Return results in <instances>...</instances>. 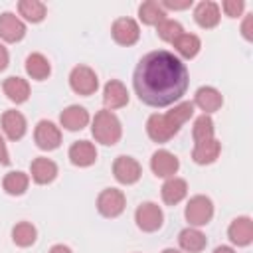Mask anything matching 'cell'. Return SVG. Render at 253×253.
I'll use <instances>...</instances> for the list:
<instances>
[{"label": "cell", "instance_id": "obj_14", "mask_svg": "<svg viewBox=\"0 0 253 253\" xmlns=\"http://www.w3.org/2000/svg\"><path fill=\"white\" fill-rule=\"evenodd\" d=\"M69 160L73 166H79V168H87L91 164H95L97 160V148L93 142L89 140H77L69 146Z\"/></svg>", "mask_w": 253, "mask_h": 253}, {"label": "cell", "instance_id": "obj_37", "mask_svg": "<svg viewBox=\"0 0 253 253\" xmlns=\"http://www.w3.org/2000/svg\"><path fill=\"white\" fill-rule=\"evenodd\" d=\"M0 164H4V166H8V164H10L8 148H6V142H4V138H2V134H0Z\"/></svg>", "mask_w": 253, "mask_h": 253}, {"label": "cell", "instance_id": "obj_31", "mask_svg": "<svg viewBox=\"0 0 253 253\" xmlns=\"http://www.w3.org/2000/svg\"><path fill=\"white\" fill-rule=\"evenodd\" d=\"M192 136H194V142H202V140L213 138V121H211L210 115H202V117H198L194 121Z\"/></svg>", "mask_w": 253, "mask_h": 253}, {"label": "cell", "instance_id": "obj_25", "mask_svg": "<svg viewBox=\"0 0 253 253\" xmlns=\"http://www.w3.org/2000/svg\"><path fill=\"white\" fill-rule=\"evenodd\" d=\"M26 73L32 79H36V81H43V79L49 77L51 65H49V61H47L45 55H42V53H30L28 59H26Z\"/></svg>", "mask_w": 253, "mask_h": 253}, {"label": "cell", "instance_id": "obj_16", "mask_svg": "<svg viewBox=\"0 0 253 253\" xmlns=\"http://www.w3.org/2000/svg\"><path fill=\"white\" fill-rule=\"evenodd\" d=\"M194 105L200 107L204 111V115H210V113H215L221 109L223 105V97L221 93L215 89V87H200L194 95Z\"/></svg>", "mask_w": 253, "mask_h": 253}, {"label": "cell", "instance_id": "obj_33", "mask_svg": "<svg viewBox=\"0 0 253 253\" xmlns=\"http://www.w3.org/2000/svg\"><path fill=\"white\" fill-rule=\"evenodd\" d=\"M168 115H170V119L176 123V125H184L186 121H190V117L194 115V103H190V101H184V103H178L172 111H168Z\"/></svg>", "mask_w": 253, "mask_h": 253}, {"label": "cell", "instance_id": "obj_21", "mask_svg": "<svg viewBox=\"0 0 253 253\" xmlns=\"http://www.w3.org/2000/svg\"><path fill=\"white\" fill-rule=\"evenodd\" d=\"M221 152V144L217 138H210V140H202V142H196L194 144V150H192V160L196 164H211L217 160Z\"/></svg>", "mask_w": 253, "mask_h": 253}, {"label": "cell", "instance_id": "obj_30", "mask_svg": "<svg viewBox=\"0 0 253 253\" xmlns=\"http://www.w3.org/2000/svg\"><path fill=\"white\" fill-rule=\"evenodd\" d=\"M36 237H38V231L36 227L30 223V221H20L12 227V241L18 245V247H30L36 243Z\"/></svg>", "mask_w": 253, "mask_h": 253}, {"label": "cell", "instance_id": "obj_35", "mask_svg": "<svg viewBox=\"0 0 253 253\" xmlns=\"http://www.w3.org/2000/svg\"><path fill=\"white\" fill-rule=\"evenodd\" d=\"M241 34L247 42H253V14H247L241 24Z\"/></svg>", "mask_w": 253, "mask_h": 253}, {"label": "cell", "instance_id": "obj_3", "mask_svg": "<svg viewBox=\"0 0 253 253\" xmlns=\"http://www.w3.org/2000/svg\"><path fill=\"white\" fill-rule=\"evenodd\" d=\"M178 130H180V125H176V123L170 119L168 113H166V115L154 113V115H150L148 121H146V132H148V136H150L154 142H168L174 134H178Z\"/></svg>", "mask_w": 253, "mask_h": 253}, {"label": "cell", "instance_id": "obj_13", "mask_svg": "<svg viewBox=\"0 0 253 253\" xmlns=\"http://www.w3.org/2000/svg\"><path fill=\"white\" fill-rule=\"evenodd\" d=\"M150 168L158 178H172L180 168V160L168 150H156L150 158Z\"/></svg>", "mask_w": 253, "mask_h": 253}, {"label": "cell", "instance_id": "obj_41", "mask_svg": "<svg viewBox=\"0 0 253 253\" xmlns=\"http://www.w3.org/2000/svg\"><path fill=\"white\" fill-rule=\"evenodd\" d=\"M162 253H182L180 249H172V247H168V249H164Z\"/></svg>", "mask_w": 253, "mask_h": 253}, {"label": "cell", "instance_id": "obj_36", "mask_svg": "<svg viewBox=\"0 0 253 253\" xmlns=\"http://www.w3.org/2000/svg\"><path fill=\"white\" fill-rule=\"evenodd\" d=\"M160 6L164 10H186L192 6V0H184V2H174V0H162Z\"/></svg>", "mask_w": 253, "mask_h": 253}, {"label": "cell", "instance_id": "obj_11", "mask_svg": "<svg viewBox=\"0 0 253 253\" xmlns=\"http://www.w3.org/2000/svg\"><path fill=\"white\" fill-rule=\"evenodd\" d=\"M227 237L237 247H247L253 241V221L247 215L235 217L227 227Z\"/></svg>", "mask_w": 253, "mask_h": 253}, {"label": "cell", "instance_id": "obj_4", "mask_svg": "<svg viewBox=\"0 0 253 253\" xmlns=\"http://www.w3.org/2000/svg\"><path fill=\"white\" fill-rule=\"evenodd\" d=\"M184 215H186L190 225H196V227L206 225L213 217V204H211V200L208 196H202V194L194 196V198H190Z\"/></svg>", "mask_w": 253, "mask_h": 253}, {"label": "cell", "instance_id": "obj_29", "mask_svg": "<svg viewBox=\"0 0 253 253\" xmlns=\"http://www.w3.org/2000/svg\"><path fill=\"white\" fill-rule=\"evenodd\" d=\"M28 184H30V176L20 170L8 172L2 180V186H4L6 194H10V196H22L28 190Z\"/></svg>", "mask_w": 253, "mask_h": 253}, {"label": "cell", "instance_id": "obj_9", "mask_svg": "<svg viewBox=\"0 0 253 253\" xmlns=\"http://www.w3.org/2000/svg\"><path fill=\"white\" fill-rule=\"evenodd\" d=\"M34 140L42 150H55L61 144V130L51 121H40L34 130Z\"/></svg>", "mask_w": 253, "mask_h": 253}, {"label": "cell", "instance_id": "obj_28", "mask_svg": "<svg viewBox=\"0 0 253 253\" xmlns=\"http://www.w3.org/2000/svg\"><path fill=\"white\" fill-rule=\"evenodd\" d=\"M18 12H20V16L24 20H28L32 24H38V22H42L45 18L47 8L40 0H20L18 2Z\"/></svg>", "mask_w": 253, "mask_h": 253}, {"label": "cell", "instance_id": "obj_6", "mask_svg": "<svg viewBox=\"0 0 253 253\" xmlns=\"http://www.w3.org/2000/svg\"><path fill=\"white\" fill-rule=\"evenodd\" d=\"M69 87L77 93V95H93L99 87V79L97 73L87 67V65H77L71 69L69 73Z\"/></svg>", "mask_w": 253, "mask_h": 253}, {"label": "cell", "instance_id": "obj_8", "mask_svg": "<svg viewBox=\"0 0 253 253\" xmlns=\"http://www.w3.org/2000/svg\"><path fill=\"white\" fill-rule=\"evenodd\" d=\"M113 174H115L117 182H121L125 186H130V184L140 180L142 166L132 156H117L115 162H113Z\"/></svg>", "mask_w": 253, "mask_h": 253}, {"label": "cell", "instance_id": "obj_15", "mask_svg": "<svg viewBox=\"0 0 253 253\" xmlns=\"http://www.w3.org/2000/svg\"><path fill=\"white\" fill-rule=\"evenodd\" d=\"M219 18H221L219 16V6L211 0H204V2L196 4V8H194V20L204 30L215 28L219 24Z\"/></svg>", "mask_w": 253, "mask_h": 253}, {"label": "cell", "instance_id": "obj_39", "mask_svg": "<svg viewBox=\"0 0 253 253\" xmlns=\"http://www.w3.org/2000/svg\"><path fill=\"white\" fill-rule=\"evenodd\" d=\"M49 253H73L67 245H61V243H57V245H53L51 249H49Z\"/></svg>", "mask_w": 253, "mask_h": 253}, {"label": "cell", "instance_id": "obj_5", "mask_svg": "<svg viewBox=\"0 0 253 253\" xmlns=\"http://www.w3.org/2000/svg\"><path fill=\"white\" fill-rule=\"evenodd\" d=\"M125 206H126V198L121 190L117 188H105L99 198H97V210L103 217H119L123 211H125Z\"/></svg>", "mask_w": 253, "mask_h": 253}, {"label": "cell", "instance_id": "obj_34", "mask_svg": "<svg viewBox=\"0 0 253 253\" xmlns=\"http://www.w3.org/2000/svg\"><path fill=\"white\" fill-rule=\"evenodd\" d=\"M243 8H245L243 0H223V2H221V10H223L225 16H229V18H237V16H241Z\"/></svg>", "mask_w": 253, "mask_h": 253}, {"label": "cell", "instance_id": "obj_26", "mask_svg": "<svg viewBox=\"0 0 253 253\" xmlns=\"http://www.w3.org/2000/svg\"><path fill=\"white\" fill-rule=\"evenodd\" d=\"M138 18L146 26H158L162 20H166V10L156 0H146L138 6Z\"/></svg>", "mask_w": 253, "mask_h": 253}, {"label": "cell", "instance_id": "obj_23", "mask_svg": "<svg viewBox=\"0 0 253 253\" xmlns=\"http://www.w3.org/2000/svg\"><path fill=\"white\" fill-rule=\"evenodd\" d=\"M178 243H180L182 251H186V253H202L206 249V245H208V239L200 229L186 227V229L180 231Z\"/></svg>", "mask_w": 253, "mask_h": 253}, {"label": "cell", "instance_id": "obj_24", "mask_svg": "<svg viewBox=\"0 0 253 253\" xmlns=\"http://www.w3.org/2000/svg\"><path fill=\"white\" fill-rule=\"evenodd\" d=\"M2 89H4V95L16 105L28 101V97H30V83L26 79H22V77H16V75L4 79Z\"/></svg>", "mask_w": 253, "mask_h": 253}, {"label": "cell", "instance_id": "obj_17", "mask_svg": "<svg viewBox=\"0 0 253 253\" xmlns=\"http://www.w3.org/2000/svg\"><path fill=\"white\" fill-rule=\"evenodd\" d=\"M103 103H105L107 111L125 107V105L128 103V91H126V87H125L121 81L111 79V81L105 85V89H103Z\"/></svg>", "mask_w": 253, "mask_h": 253}, {"label": "cell", "instance_id": "obj_27", "mask_svg": "<svg viewBox=\"0 0 253 253\" xmlns=\"http://www.w3.org/2000/svg\"><path fill=\"white\" fill-rule=\"evenodd\" d=\"M174 49L184 57V59H192V57H196L198 55V51H200V47H202V42H200V38L196 36V34H182V36H178L174 42Z\"/></svg>", "mask_w": 253, "mask_h": 253}, {"label": "cell", "instance_id": "obj_19", "mask_svg": "<svg viewBox=\"0 0 253 253\" xmlns=\"http://www.w3.org/2000/svg\"><path fill=\"white\" fill-rule=\"evenodd\" d=\"M26 119L20 111H14V109H8L4 111L2 115V130L6 132V136L10 140H20L24 134H26Z\"/></svg>", "mask_w": 253, "mask_h": 253}, {"label": "cell", "instance_id": "obj_22", "mask_svg": "<svg viewBox=\"0 0 253 253\" xmlns=\"http://www.w3.org/2000/svg\"><path fill=\"white\" fill-rule=\"evenodd\" d=\"M160 194H162L164 204L176 206V204H180V202L186 198V194H188V182H186L184 178L172 176V178H168V180L164 182Z\"/></svg>", "mask_w": 253, "mask_h": 253}, {"label": "cell", "instance_id": "obj_7", "mask_svg": "<svg viewBox=\"0 0 253 253\" xmlns=\"http://www.w3.org/2000/svg\"><path fill=\"white\" fill-rule=\"evenodd\" d=\"M134 221H136L138 229H142L146 233H152V231H156V229L162 227L164 213L158 208V204H154V202H142L136 208V211H134Z\"/></svg>", "mask_w": 253, "mask_h": 253}, {"label": "cell", "instance_id": "obj_20", "mask_svg": "<svg viewBox=\"0 0 253 253\" xmlns=\"http://www.w3.org/2000/svg\"><path fill=\"white\" fill-rule=\"evenodd\" d=\"M30 172H32V180L36 184H49L57 176V164L53 160H49V158L38 156V158L32 160Z\"/></svg>", "mask_w": 253, "mask_h": 253}, {"label": "cell", "instance_id": "obj_32", "mask_svg": "<svg viewBox=\"0 0 253 253\" xmlns=\"http://www.w3.org/2000/svg\"><path fill=\"white\" fill-rule=\"evenodd\" d=\"M156 34H158V38L160 40H164V42H174L178 36H182L184 34V28H182V24L180 22H176V20H162L158 26H156Z\"/></svg>", "mask_w": 253, "mask_h": 253}, {"label": "cell", "instance_id": "obj_12", "mask_svg": "<svg viewBox=\"0 0 253 253\" xmlns=\"http://www.w3.org/2000/svg\"><path fill=\"white\" fill-rule=\"evenodd\" d=\"M26 36V24L12 12L0 14V38L8 43H16Z\"/></svg>", "mask_w": 253, "mask_h": 253}, {"label": "cell", "instance_id": "obj_38", "mask_svg": "<svg viewBox=\"0 0 253 253\" xmlns=\"http://www.w3.org/2000/svg\"><path fill=\"white\" fill-rule=\"evenodd\" d=\"M8 61H10V55H8V49L0 43V71H4L8 67Z\"/></svg>", "mask_w": 253, "mask_h": 253}, {"label": "cell", "instance_id": "obj_40", "mask_svg": "<svg viewBox=\"0 0 253 253\" xmlns=\"http://www.w3.org/2000/svg\"><path fill=\"white\" fill-rule=\"evenodd\" d=\"M213 253H235V249H231V247H227V245H219V247L213 249Z\"/></svg>", "mask_w": 253, "mask_h": 253}, {"label": "cell", "instance_id": "obj_2", "mask_svg": "<svg viewBox=\"0 0 253 253\" xmlns=\"http://www.w3.org/2000/svg\"><path fill=\"white\" fill-rule=\"evenodd\" d=\"M91 132H93V138L105 146H113L121 140V134H123V126H121V121L117 119L115 113L103 109V111H97L95 117H93V123H91Z\"/></svg>", "mask_w": 253, "mask_h": 253}, {"label": "cell", "instance_id": "obj_10", "mask_svg": "<svg viewBox=\"0 0 253 253\" xmlns=\"http://www.w3.org/2000/svg\"><path fill=\"white\" fill-rule=\"evenodd\" d=\"M111 36L119 45H134L140 38V28L132 18H119L113 22Z\"/></svg>", "mask_w": 253, "mask_h": 253}, {"label": "cell", "instance_id": "obj_18", "mask_svg": "<svg viewBox=\"0 0 253 253\" xmlns=\"http://www.w3.org/2000/svg\"><path fill=\"white\" fill-rule=\"evenodd\" d=\"M59 123H61L63 128L75 132V130H81V128L87 126V123H89V113H87L85 107L69 105L67 109L61 111V115H59Z\"/></svg>", "mask_w": 253, "mask_h": 253}, {"label": "cell", "instance_id": "obj_1", "mask_svg": "<svg viewBox=\"0 0 253 253\" xmlns=\"http://www.w3.org/2000/svg\"><path fill=\"white\" fill-rule=\"evenodd\" d=\"M138 99L148 107H166L182 99L188 89V69L166 49L146 53L132 75Z\"/></svg>", "mask_w": 253, "mask_h": 253}]
</instances>
